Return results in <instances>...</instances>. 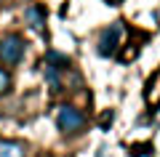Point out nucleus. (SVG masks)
<instances>
[{
    "mask_svg": "<svg viewBox=\"0 0 160 157\" xmlns=\"http://www.w3.org/2000/svg\"><path fill=\"white\" fill-rule=\"evenodd\" d=\"M112 120H115V112H112V109H109V112H104V115H102V128L112 125Z\"/></svg>",
    "mask_w": 160,
    "mask_h": 157,
    "instance_id": "9d476101",
    "label": "nucleus"
},
{
    "mask_svg": "<svg viewBox=\"0 0 160 157\" xmlns=\"http://www.w3.org/2000/svg\"><path fill=\"white\" fill-rule=\"evenodd\" d=\"M144 101H147L152 109L160 107V69H155L147 80V88H144Z\"/></svg>",
    "mask_w": 160,
    "mask_h": 157,
    "instance_id": "20e7f679",
    "label": "nucleus"
},
{
    "mask_svg": "<svg viewBox=\"0 0 160 157\" xmlns=\"http://www.w3.org/2000/svg\"><path fill=\"white\" fill-rule=\"evenodd\" d=\"M24 22H27L29 29H38V32H43V27H46V8L43 6H27L24 8Z\"/></svg>",
    "mask_w": 160,
    "mask_h": 157,
    "instance_id": "39448f33",
    "label": "nucleus"
},
{
    "mask_svg": "<svg viewBox=\"0 0 160 157\" xmlns=\"http://www.w3.org/2000/svg\"><path fill=\"white\" fill-rule=\"evenodd\" d=\"M24 51H27V43L22 35H6L0 40V61L6 67H16L24 59Z\"/></svg>",
    "mask_w": 160,
    "mask_h": 157,
    "instance_id": "f03ea898",
    "label": "nucleus"
},
{
    "mask_svg": "<svg viewBox=\"0 0 160 157\" xmlns=\"http://www.w3.org/2000/svg\"><path fill=\"white\" fill-rule=\"evenodd\" d=\"M46 64L53 69H67L69 67V59L64 56V53H56V51H48V56H46Z\"/></svg>",
    "mask_w": 160,
    "mask_h": 157,
    "instance_id": "6e6552de",
    "label": "nucleus"
},
{
    "mask_svg": "<svg viewBox=\"0 0 160 157\" xmlns=\"http://www.w3.org/2000/svg\"><path fill=\"white\" fill-rule=\"evenodd\" d=\"M120 32H123V22H115L109 24L107 29H102L99 35V43H96V53L104 59L109 56H118V48H120Z\"/></svg>",
    "mask_w": 160,
    "mask_h": 157,
    "instance_id": "7ed1b4c3",
    "label": "nucleus"
},
{
    "mask_svg": "<svg viewBox=\"0 0 160 157\" xmlns=\"http://www.w3.org/2000/svg\"><path fill=\"white\" fill-rule=\"evenodd\" d=\"M56 128L64 136H75V133H80V130L86 128V115L80 112L78 107L62 104V107H56Z\"/></svg>",
    "mask_w": 160,
    "mask_h": 157,
    "instance_id": "f257e3e1",
    "label": "nucleus"
},
{
    "mask_svg": "<svg viewBox=\"0 0 160 157\" xmlns=\"http://www.w3.org/2000/svg\"><path fill=\"white\" fill-rule=\"evenodd\" d=\"M107 3H112V6H115V3H120V0H107Z\"/></svg>",
    "mask_w": 160,
    "mask_h": 157,
    "instance_id": "9b49d317",
    "label": "nucleus"
},
{
    "mask_svg": "<svg viewBox=\"0 0 160 157\" xmlns=\"http://www.w3.org/2000/svg\"><path fill=\"white\" fill-rule=\"evenodd\" d=\"M8 88H11V75H8L6 69H0V96L6 93Z\"/></svg>",
    "mask_w": 160,
    "mask_h": 157,
    "instance_id": "1a4fd4ad",
    "label": "nucleus"
},
{
    "mask_svg": "<svg viewBox=\"0 0 160 157\" xmlns=\"http://www.w3.org/2000/svg\"><path fill=\"white\" fill-rule=\"evenodd\" d=\"M144 37H147V35H142V37H139V40H128V43H126V48H123V51H120V53H118V59H120V61H123V64L133 61V59L139 56V48H142V45H139V43H142Z\"/></svg>",
    "mask_w": 160,
    "mask_h": 157,
    "instance_id": "423d86ee",
    "label": "nucleus"
},
{
    "mask_svg": "<svg viewBox=\"0 0 160 157\" xmlns=\"http://www.w3.org/2000/svg\"><path fill=\"white\" fill-rule=\"evenodd\" d=\"M0 157H24V144L0 139Z\"/></svg>",
    "mask_w": 160,
    "mask_h": 157,
    "instance_id": "0eeeda50",
    "label": "nucleus"
}]
</instances>
